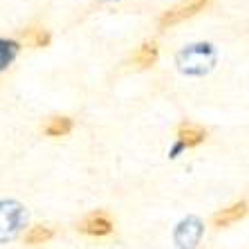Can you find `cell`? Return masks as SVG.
<instances>
[{
    "label": "cell",
    "mask_w": 249,
    "mask_h": 249,
    "mask_svg": "<svg viewBox=\"0 0 249 249\" xmlns=\"http://www.w3.org/2000/svg\"><path fill=\"white\" fill-rule=\"evenodd\" d=\"M52 236H54V231L50 227L38 225V227H32V229L25 233V243L27 245H43V243H47V240H52Z\"/></svg>",
    "instance_id": "11"
},
{
    "label": "cell",
    "mask_w": 249,
    "mask_h": 249,
    "mask_svg": "<svg viewBox=\"0 0 249 249\" xmlns=\"http://www.w3.org/2000/svg\"><path fill=\"white\" fill-rule=\"evenodd\" d=\"M79 231L88 236H108L112 231V220L106 211H92L79 222Z\"/></svg>",
    "instance_id": "5"
},
{
    "label": "cell",
    "mask_w": 249,
    "mask_h": 249,
    "mask_svg": "<svg viewBox=\"0 0 249 249\" xmlns=\"http://www.w3.org/2000/svg\"><path fill=\"white\" fill-rule=\"evenodd\" d=\"M207 2L209 0H182V2H178L175 7H171L168 12L162 14V18H160V27H173V25L182 23V20H186V18L196 16L197 12H202Z\"/></svg>",
    "instance_id": "4"
},
{
    "label": "cell",
    "mask_w": 249,
    "mask_h": 249,
    "mask_svg": "<svg viewBox=\"0 0 249 249\" xmlns=\"http://www.w3.org/2000/svg\"><path fill=\"white\" fill-rule=\"evenodd\" d=\"M202 233H204V225L191 215V218H184L180 225L175 227L173 240L178 245V249H196Z\"/></svg>",
    "instance_id": "3"
},
{
    "label": "cell",
    "mask_w": 249,
    "mask_h": 249,
    "mask_svg": "<svg viewBox=\"0 0 249 249\" xmlns=\"http://www.w3.org/2000/svg\"><path fill=\"white\" fill-rule=\"evenodd\" d=\"M245 215H247V202L240 200V202L231 204V207H227V209H220L218 213H213L211 225L213 227H229L231 222H238L240 218H245Z\"/></svg>",
    "instance_id": "7"
},
{
    "label": "cell",
    "mask_w": 249,
    "mask_h": 249,
    "mask_svg": "<svg viewBox=\"0 0 249 249\" xmlns=\"http://www.w3.org/2000/svg\"><path fill=\"white\" fill-rule=\"evenodd\" d=\"M18 54V43L16 41H2L0 38V72L9 68L14 58Z\"/></svg>",
    "instance_id": "12"
},
{
    "label": "cell",
    "mask_w": 249,
    "mask_h": 249,
    "mask_svg": "<svg viewBox=\"0 0 249 249\" xmlns=\"http://www.w3.org/2000/svg\"><path fill=\"white\" fill-rule=\"evenodd\" d=\"M27 222V211L20 202L0 200V243L14 240Z\"/></svg>",
    "instance_id": "2"
},
{
    "label": "cell",
    "mask_w": 249,
    "mask_h": 249,
    "mask_svg": "<svg viewBox=\"0 0 249 249\" xmlns=\"http://www.w3.org/2000/svg\"><path fill=\"white\" fill-rule=\"evenodd\" d=\"M180 72L189 76H202L211 72L215 65V50L209 43H193L178 52Z\"/></svg>",
    "instance_id": "1"
},
{
    "label": "cell",
    "mask_w": 249,
    "mask_h": 249,
    "mask_svg": "<svg viewBox=\"0 0 249 249\" xmlns=\"http://www.w3.org/2000/svg\"><path fill=\"white\" fill-rule=\"evenodd\" d=\"M178 137H180V146L193 148V146H200L204 139H207V130H204L200 124L180 122L178 124Z\"/></svg>",
    "instance_id": "6"
},
{
    "label": "cell",
    "mask_w": 249,
    "mask_h": 249,
    "mask_svg": "<svg viewBox=\"0 0 249 249\" xmlns=\"http://www.w3.org/2000/svg\"><path fill=\"white\" fill-rule=\"evenodd\" d=\"M72 126L74 124H72L70 117H50L45 122V126H43V130L50 137H63V135H68L72 130Z\"/></svg>",
    "instance_id": "8"
},
{
    "label": "cell",
    "mask_w": 249,
    "mask_h": 249,
    "mask_svg": "<svg viewBox=\"0 0 249 249\" xmlns=\"http://www.w3.org/2000/svg\"><path fill=\"white\" fill-rule=\"evenodd\" d=\"M25 43H29L32 47H45L50 43V32L45 27H27L23 32Z\"/></svg>",
    "instance_id": "10"
},
{
    "label": "cell",
    "mask_w": 249,
    "mask_h": 249,
    "mask_svg": "<svg viewBox=\"0 0 249 249\" xmlns=\"http://www.w3.org/2000/svg\"><path fill=\"white\" fill-rule=\"evenodd\" d=\"M157 56H160V52H157V45L153 41H146L144 45H142L137 52L133 54V61L139 65V68H151V65L157 61Z\"/></svg>",
    "instance_id": "9"
}]
</instances>
